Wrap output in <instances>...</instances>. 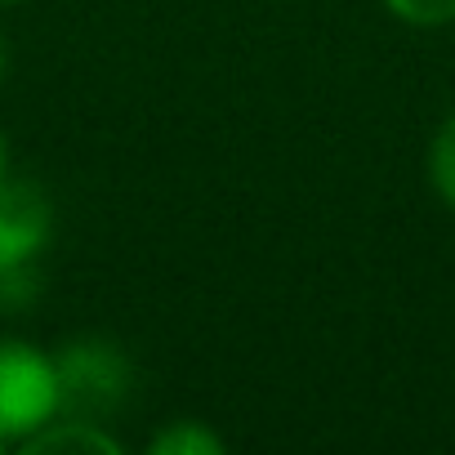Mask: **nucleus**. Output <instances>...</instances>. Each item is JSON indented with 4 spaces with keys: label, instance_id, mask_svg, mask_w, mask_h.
I'll return each instance as SVG.
<instances>
[{
    "label": "nucleus",
    "instance_id": "obj_5",
    "mask_svg": "<svg viewBox=\"0 0 455 455\" xmlns=\"http://www.w3.org/2000/svg\"><path fill=\"white\" fill-rule=\"evenodd\" d=\"M148 451L152 455H223L228 442L205 419H170L165 428L152 433Z\"/></svg>",
    "mask_w": 455,
    "mask_h": 455
},
{
    "label": "nucleus",
    "instance_id": "obj_9",
    "mask_svg": "<svg viewBox=\"0 0 455 455\" xmlns=\"http://www.w3.org/2000/svg\"><path fill=\"white\" fill-rule=\"evenodd\" d=\"M10 174V143H5V134H0V179Z\"/></svg>",
    "mask_w": 455,
    "mask_h": 455
},
{
    "label": "nucleus",
    "instance_id": "obj_11",
    "mask_svg": "<svg viewBox=\"0 0 455 455\" xmlns=\"http://www.w3.org/2000/svg\"><path fill=\"white\" fill-rule=\"evenodd\" d=\"M0 451H5V442H0Z\"/></svg>",
    "mask_w": 455,
    "mask_h": 455
},
{
    "label": "nucleus",
    "instance_id": "obj_8",
    "mask_svg": "<svg viewBox=\"0 0 455 455\" xmlns=\"http://www.w3.org/2000/svg\"><path fill=\"white\" fill-rule=\"evenodd\" d=\"M5 72H10V41L0 32V81H5Z\"/></svg>",
    "mask_w": 455,
    "mask_h": 455
},
{
    "label": "nucleus",
    "instance_id": "obj_1",
    "mask_svg": "<svg viewBox=\"0 0 455 455\" xmlns=\"http://www.w3.org/2000/svg\"><path fill=\"white\" fill-rule=\"evenodd\" d=\"M59 393L68 415L112 419L134 393V362L108 335H76L54 348Z\"/></svg>",
    "mask_w": 455,
    "mask_h": 455
},
{
    "label": "nucleus",
    "instance_id": "obj_2",
    "mask_svg": "<svg viewBox=\"0 0 455 455\" xmlns=\"http://www.w3.org/2000/svg\"><path fill=\"white\" fill-rule=\"evenodd\" d=\"M63 411L54 353L32 339H0V442L23 446Z\"/></svg>",
    "mask_w": 455,
    "mask_h": 455
},
{
    "label": "nucleus",
    "instance_id": "obj_6",
    "mask_svg": "<svg viewBox=\"0 0 455 455\" xmlns=\"http://www.w3.org/2000/svg\"><path fill=\"white\" fill-rule=\"evenodd\" d=\"M424 174H428L433 196H437L446 210H455V108L442 116V125H437V130H433V139H428Z\"/></svg>",
    "mask_w": 455,
    "mask_h": 455
},
{
    "label": "nucleus",
    "instance_id": "obj_10",
    "mask_svg": "<svg viewBox=\"0 0 455 455\" xmlns=\"http://www.w3.org/2000/svg\"><path fill=\"white\" fill-rule=\"evenodd\" d=\"M14 5H28V0H0V10H14Z\"/></svg>",
    "mask_w": 455,
    "mask_h": 455
},
{
    "label": "nucleus",
    "instance_id": "obj_4",
    "mask_svg": "<svg viewBox=\"0 0 455 455\" xmlns=\"http://www.w3.org/2000/svg\"><path fill=\"white\" fill-rule=\"evenodd\" d=\"M23 451L32 455H125V442L108 428V419L59 411L45 428H36L23 442Z\"/></svg>",
    "mask_w": 455,
    "mask_h": 455
},
{
    "label": "nucleus",
    "instance_id": "obj_3",
    "mask_svg": "<svg viewBox=\"0 0 455 455\" xmlns=\"http://www.w3.org/2000/svg\"><path fill=\"white\" fill-rule=\"evenodd\" d=\"M54 242V201L41 183L5 174L0 179V273L36 268Z\"/></svg>",
    "mask_w": 455,
    "mask_h": 455
},
{
    "label": "nucleus",
    "instance_id": "obj_7",
    "mask_svg": "<svg viewBox=\"0 0 455 455\" xmlns=\"http://www.w3.org/2000/svg\"><path fill=\"white\" fill-rule=\"evenodd\" d=\"M406 28H446L455 23V0H379Z\"/></svg>",
    "mask_w": 455,
    "mask_h": 455
}]
</instances>
